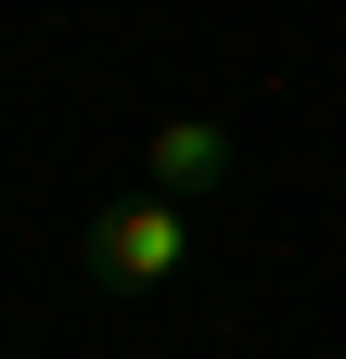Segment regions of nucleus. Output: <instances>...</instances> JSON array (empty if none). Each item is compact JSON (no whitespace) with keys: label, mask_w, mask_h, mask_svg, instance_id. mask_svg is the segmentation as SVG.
Segmentation results:
<instances>
[{"label":"nucleus","mask_w":346,"mask_h":359,"mask_svg":"<svg viewBox=\"0 0 346 359\" xmlns=\"http://www.w3.org/2000/svg\"><path fill=\"white\" fill-rule=\"evenodd\" d=\"M180 257H193V205H103L90 218V244H77V269H90V295H154V283H180Z\"/></svg>","instance_id":"obj_1"},{"label":"nucleus","mask_w":346,"mask_h":359,"mask_svg":"<svg viewBox=\"0 0 346 359\" xmlns=\"http://www.w3.org/2000/svg\"><path fill=\"white\" fill-rule=\"evenodd\" d=\"M141 180H154L167 205L219 193V180H231V128H219V116H167V128H141Z\"/></svg>","instance_id":"obj_2"}]
</instances>
